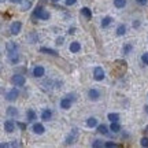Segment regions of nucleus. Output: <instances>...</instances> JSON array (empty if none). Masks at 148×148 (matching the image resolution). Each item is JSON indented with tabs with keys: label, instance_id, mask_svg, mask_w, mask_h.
Instances as JSON below:
<instances>
[{
	"label": "nucleus",
	"instance_id": "nucleus-1",
	"mask_svg": "<svg viewBox=\"0 0 148 148\" xmlns=\"http://www.w3.org/2000/svg\"><path fill=\"white\" fill-rule=\"evenodd\" d=\"M49 12L47 10H44L41 5H37L36 10L33 11V18H37V19H40V21H48L49 19Z\"/></svg>",
	"mask_w": 148,
	"mask_h": 148
},
{
	"label": "nucleus",
	"instance_id": "nucleus-2",
	"mask_svg": "<svg viewBox=\"0 0 148 148\" xmlns=\"http://www.w3.org/2000/svg\"><path fill=\"white\" fill-rule=\"evenodd\" d=\"M11 84L14 85V86H23V85L26 84V78L22 74H14L11 77Z\"/></svg>",
	"mask_w": 148,
	"mask_h": 148
},
{
	"label": "nucleus",
	"instance_id": "nucleus-3",
	"mask_svg": "<svg viewBox=\"0 0 148 148\" xmlns=\"http://www.w3.org/2000/svg\"><path fill=\"white\" fill-rule=\"evenodd\" d=\"M22 30V22L21 21H15V22H12L11 23V26H10V32L12 36H16V34H19Z\"/></svg>",
	"mask_w": 148,
	"mask_h": 148
},
{
	"label": "nucleus",
	"instance_id": "nucleus-4",
	"mask_svg": "<svg viewBox=\"0 0 148 148\" xmlns=\"http://www.w3.org/2000/svg\"><path fill=\"white\" fill-rule=\"evenodd\" d=\"M18 96H19V92H18V89L16 88H12V89H10L7 93H5V100L8 101H15L16 99H18Z\"/></svg>",
	"mask_w": 148,
	"mask_h": 148
},
{
	"label": "nucleus",
	"instance_id": "nucleus-5",
	"mask_svg": "<svg viewBox=\"0 0 148 148\" xmlns=\"http://www.w3.org/2000/svg\"><path fill=\"white\" fill-rule=\"evenodd\" d=\"M104 70L101 69L100 66H96L95 69H93V78L96 81H101V79H104Z\"/></svg>",
	"mask_w": 148,
	"mask_h": 148
},
{
	"label": "nucleus",
	"instance_id": "nucleus-6",
	"mask_svg": "<svg viewBox=\"0 0 148 148\" xmlns=\"http://www.w3.org/2000/svg\"><path fill=\"white\" fill-rule=\"evenodd\" d=\"M7 59L11 64H16L19 62V55H18V51H14V52H7Z\"/></svg>",
	"mask_w": 148,
	"mask_h": 148
},
{
	"label": "nucleus",
	"instance_id": "nucleus-7",
	"mask_svg": "<svg viewBox=\"0 0 148 148\" xmlns=\"http://www.w3.org/2000/svg\"><path fill=\"white\" fill-rule=\"evenodd\" d=\"M88 97H89V100L92 101H96V100H99L100 99V90L99 89H89L88 90Z\"/></svg>",
	"mask_w": 148,
	"mask_h": 148
},
{
	"label": "nucleus",
	"instance_id": "nucleus-8",
	"mask_svg": "<svg viewBox=\"0 0 148 148\" xmlns=\"http://www.w3.org/2000/svg\"><path fill=\"white\" fill-rule=\"evenodd\" d=\"M77 136H78V132H77V129H73V132H71L69 136L66 137V141H64V143L67 144V145H71L73 143H75V140H77Z\"/></svg>",
	"mask_w": 148,
	"mask_h": 148
},
{
	"label": "nucleus",
	"instance_id": "nucleus-9",
	"mask_svg": "<svg viewBox=\"0 0 148 148\" xmlns=\"http://www.w3.org/2000/svg\"><path fill=\"white\" fill-rule=\"evenodd\" d=\"M32 130H33V133H34V134H44V132H45V127H44V125H42V123L36 122V123L32 126Z\"/></svg>",
	"mask_w": 148,
	"mask_h": 148
},
{
	"label": "nucleus",
	"instance_id": "nucleus-10",
	"mask_svg": "<svg viewBox=\"0 0 148 148\" xmlns=\"http://www.w3.org/2000/svg\"><path fill=\"white\" fill-rule=\"evenodd\" d=\"M44 74H45V69L42 66H36L33 69V77H36V78H41L44 77Z\"/></svg>",
	"mask_w": 148,
	"mask_h": 148
},
{
	"label": "nucleus",
	"instance_id": "nucleus-11",
	"mask_svg": "<svg viewBox=\"0 0 148 148\" xmlns=\"http://www.w3.org/2000/svg\"><path fill=\"white\" fill-rule=\"evenodd\" d=\"M71 104H73V100L69 99L67 96L63 97V99L60 100V108H63V110H69L70 107H71Z\"/></svg>",
	"mask_w": 148,
	"mask_h": 148
},
{
	"label": "nucleus",
	"instance_id": "nucleus-12",
	"mask_svg": "<svg viewBox=\"0 0 148 148\" xmlns=\"http://www.w3.org/2000/svg\"><path fill=\"white\" fill-rule=\"evenodd\" d=\"M4 129L7 133H12L14 130H15V123H14V121H11V119H7V121L4 122Z\"/></svg>",
	"mask_w": 148,
	"mask_h": 148
},
{
	"label": "nucleus",
	"instance_id": "nucleus-13",
	"mask_svg": "<svg viewBox=\"0 0 148 148\" xmlns=\"http://www.w3.org/2000/svg\"><path fill=\"white\" fill-rule=\"evenodd\" d=\"M40 52L45 53V55H51V56H58V51H56V49H52V48L41 47L40 48Z\"/></svg>",
	"mask_w": 148,
	"mask_h": 148
},
{
	"label": "nucleus",
	"instance_id": "nucleus-14",
	"mask_svg": "<svg viewBox=\"0 0 148 148\" xmlns=\"http://www.w3.org/2000/svg\"><path fill=\"white\" fill-rule=\"evenodd\" d=\"M51 118H52V111L49 108H44L41 111V119L42 121H51Z\"/></svg>",
	"mask_w": 148,
	"mask_h": 148
},
{
	"label": "nucleus",
	"instance_id": "nucleus-15",
	"mask_svg": "<svg viewBox=\"0 0 148 148\" xmlns=\"http://www.w3.org/2000/svg\"><path fill=\"white\" fill-rule=\"evenodd\" d=\"M81 14H82V16H84L86 21H90V19H92V10L88 8V7H82V8H81Z\"/></svg>",
	"mask_w": 148,
	"mask_h": 148
},
{
	"label": "nucleus",
	"instance_id": "nucleus-16",
	"mask_svg": "<svg viewBox=\"0 0 148 148\" xmlns=\"http://www.w3.org/2000/svg\"><path fill=\"white\" fill-rule=\"evenodd\" d=\"M69 49H70V52H73V53L79 52V51H81V44H79L78 41H73L69 45Z\"/></svg>",
	"mask_w": 148,
	"mask_h": 148
},
{
	"label": "nucleus",
	"instance_id": "nucleus-17",
	"mask_svg": "<svg viewBox=\"0 0 148 148\" xmlns=\"http://www.w3.org/2000/svg\"><path fill=\"white\" fill-rule=\"evenodd\" d=\"M5 114H7V116H10V118H15V116H18V108H15V107H7V111H5Z\"/></svg>",
	"mask_w": 148,
	"mask_h": 148
},
{
	"label": "nucleus",
	"instance_id": "nucleus-18",
	"mask_svg": "<svg viewBox=\"0 0 148 148\" xmlns=\"http://www.w3.org/2000/svg\"><path fill=\"white\" fill-rule=\"evenodd\" d=\"M5 49L7 52H14V51H18V44L14 41H8L5 44Z\"/></svg>",
	"mask_w": 148,
	"mask_h": 148
},
{
	"label": "nucleus",
	"instance_id": "nucleus-19",
	"mask_svg": "<svg viewBox=\"0 0 148 148\" xmlns=\"http://www.w3.org/2000/svg\"><path fill=\"white\" fill-rule=\"evenodd\" d=\"M97 119H96L95 116H89L88 119H86V126L88 127H97Z\"/></svg>",
	"mask_w": 148,
	"mask_h": 148
},
{
	"label": "nucleus",
	"instance_id": "nucleus-20",
	"mask_svg": "<svg viewBox=\"0 0 148 148\" xmlns=\"http://www.w3.org/2000/svg\"><path fill=\"white\" fill-rule=\"evenodd\" d=\"M26 118L29 122H34L37 119V114L33 110H27L26 111Z\"/></svg>",
	"mask_w": 148,
	"mask_h": 148
},
{
	"label": "nucleus",
	"instance_id": "nucleus-21",
	"mask_svg": "<svg viewBox=\"0 0 148 148\" xmlns=\"http://www.w3.org/2000/svg\"><path fill=\"white\" fill-rule=\"evenodd\" d=\"M110 129H111V132H114V133H119V132H121V125H119L118 122H111Z\"/></svg>",
	"mask_w": 148,
	"mask_h": 148
},
{
	"label": "nucleus",
	"instance_id": "nucleus-22",
	"mask_svg": "<svg viewBox=\"0 0 148 148\" xmlns=\"http://www.w3.org/2000/svg\"><path fill=\"white\" fill-rule=\"evenodd\" d=\"M111 22H112V18H111V16H104V18L101 19V27H108L111 25Z\"/></svg>",
	"mask_w": 148,
	"mask_h": 148
},
{
	"label": "nucleus",
	"instance_id": "nucleus-23",
	"mask_svg": "<svg viewBox=\"0 0 148 148\" xmlns=\"http://www.w3.org/2000/svg\"><path fill=\"white\" fill-rule=\"evenodd\" d=\"M97 132L100 134H108V127L104 123H100V125H97Z\"/></svg>",
	"mask_w": 148,
	"mask_h": 148
},
{
	"label": "nucleus",
	"instance_id": "nucleus-24",
	"mask_svg": "<svg viewBox=\"0 0 148 148\" xmlns=\"http://www.w3.org/2000/svg\"><path fill=\"white\" fill-rule=\"evenodd\" d=\"M115 33H116V36H123L126 33V26L125 25H119V26L116 27Z\"/></svg>",
	"mask_w": 148,
	"mask_h": 148
},
{
	"label": "nucleus",
	"instance_id": "nucleus-25",
	"mask_svg": "<svg viewBox=\"0 0 148 148\" xmlns=\"http://www.w3.org/2000/svg\"><path fill=\"white\" fill-rule=\"evenodd\" d=\"M107 119H110L111 122H118V119H119V114H116V112H110V114L107 115Z\"/></svg>",
	"mask_w": 148,
	"mask_h": 148
},
{
	"label": "nucleus",
	"instance_id": "nucleus-26",
	"mask_svg": "<svg viewBox=\"0 0 148 148\" xmlns=\"http://www.w3.org/2000/svg\"><path fill=\"white\" fill-rule=\"evenodd\" d=\"M114 5L116 8H123L126 5V0H114Z\"/></svg>",
	"mask_w": 148,
	"mask_h": 148
},
{
	"label": "nucleus",
	"instance_id": "nucleus-27",
	"mask_svg": "<svg viewBox=\"0 0 148 148\" xmlns=\"http://www.w3.org/2000/svg\"><path fill=\"white\" fill-rule=\"evenodd\" d=\"M132 44H125L123 45V48H122V53L123 55H127V53H130V51H132Z\"/></svg>",
	"mask_w": 148,
	"mask_h": 148
},
{
	"label": "nucleus",
	"instance_id": "nucleus-28",
	"mask_svg": "<svg viewBox=\"0 0 148 148\" xmlns=\"http://www.w3.org/2000/svg\"><path fill=\"white\" fill-rule=\"evenodd\" d=\"M92 147H93V148H100V147H104V143H103L101 140H99V138H96L95 141L92 143Z\"/></svg>",
	"mask_w": 148,
	"mask_h": 148
},
{
	"label": "nucleus",
	"instance_id": "nucleus-29",
	"mask_svg": "<svg viewBox=\"0 0 148 148\" xmlns=\"http://www.w3.org/2000/svg\"><path fill=\"white\" fill-rule=\"evenodd\" d=\"M104 147L106 148H116V147H119V144L112 143V141H106V143H104Z\"/></svg>",
	"mask_w": 148,
	"mask_h": 148
},
{
	"label": "nucleus",
	"instance_id": "nucleus-30",
	"mask_svg": "<svg viewBox=\"0 0 148 148\" xmlns=\"http://www.w3.org/2000/svg\"><path fill=\"white\" fill-rule=\"evenodd\" d=\"M140 144H141V147H145L148 148V137H143L140 140Z\"/></svg>",
	"mask_w": 148,
	"mask_h": 148
},
{
	"label": "nucleus",
	"instance_id": "nucleus-31",
	"mask_svg": "<svg viewBox=\"0 0 148 148\" xmlns=\"http://www.w3.org/2000/svg\"><path fill=\"white\" fill-rule=\"evenodd\" d=\"M141 60H143L144 64H148V52H145V53L141 55Z\"/></svg>",
	"mask_w": 148,
	"mask_h": 148
},
{
	"label": "nucleus",
	"instance_id": "nucleus-32",
	"mask_svg": "<svg viewBox=\"0 0 148 148\" xmlns=\"http://www.w3.org/2000/svg\"><path fill=\"white\" fill-rule=\"evenodd\" d=\"M16 126L21 130H26V123H23V122H16Z\"/></svg>",
	"mask_w": 148,
	"mask_h": 148
},
{
	"label": "nucleus",
	"instance_id": "nucleus-33",
	"mask_svg": "<svg viewBox=\"0 0 148 148\" xmlns=\"http://www.w3.org/2000/svg\"><path fill=\"white\" fill-rule=\"evenodd\" d=\"M63 41H64L63 37H58V38H56V45H62V44H63Z\"/></svg>",
	"mask_w": 148,
	"mask_h": 148
},
{
	"label": "nucleus",
	"instance_id": "nucleus-34",
	"mask_svg": "<svg viewBox=\"0 0 148 148\" xmlns=\"http://www.w3.org/2000/svg\"><path fill=\"white\" fill-rule=\"evenodd\" d=\"M136 3H137L138 5H145L148 3V0H136Z\"/></svg>",
	"mask_w": 148,
	"mask_h": 148
},
{
	"label": "nucleus",
	"instance_id": "nucleus-35",
	"mask_svg": "<svg viewBox=\"0 0 148 148\" xmlns=\"http://www.w3.org/2000/svg\"><path fill=\"white\" fill-rule=\"evenodd\" d=\"M30 5H32V3L27 0V1H25V5H23V8H22V10H27V8H30Z\"/></svg>",
	"mask_w": 148,
	"mask_h": 148
},
{
	"label": "nucleus",
	"instance_id": "nucleus-36",
	"mask_svg": "<svg viewBox=\"0 0 148 148\" xmlns=\"http://www.w3.org/2000/svg\"><path fill=\"white\" fill-rule=\"evenodd\" d=\"M64 3H66V5H73L77 3V0H66Z\"/></svg>",
	"mask_w": 148,
	"mask_h": 148
},
{
	"label": "nucleus",
	"instance_id": "nucleus-37",
	"mask_svg": "<svg viewBox=\"0 0 148 148\" xmlns=\"http://www.w3.org/2000/svg\"><path fill=\"white\" fill-rule=\"evenodd\" d=\"M138 26H140V21H137V19H136V21H133V27H134V29H137Z\"/></svg>",
	"mask_w": 148,
	"mask_h": 148
},
{
	"label": "nucleus",
	"instance_id": "nucleus-38",
	"mask_svg": "<svg viewBox=\"0 0 148 148\" xmlns=\"http://www.w3.org/2000/svg\"><path fill=\"white\" fill-rule=\"evenodd\" d=\"M67 97H69V99H71L73 101L77 100V97H75V95H71V93H69V95H67Z\"/></svg>",
	"mask_w": 148,
	"mask_h": 148
},
{
	"label": "nucleus",
	"instance_id": "nucleus-39",
	"mask_svg": "<svg viewBox=\"0 0 148 148\" xmlns=\"http://www.w3.org/2000/svg\"><path fill=\"white\" fill-rule=\"evenodd\" d=\"M67 33H69V34H74V33H75V27H70Z\"/></svg>",
	"mask_w": 148,
	"mask_h": 148
},
{
	"label": "nucleus",
	"instance_id": "nucleus-40",
	"mask_svg": "<svg viewBox=\"0 0 148 148\" xmlns=\"http://www.w3.org/2000/svg\"><path fill=\"white\" fill-rule=\"evenodd\" d=\"M8 1H11V3H15V4H19V3H22L23 0H8Z\"/></svg>",
	"mask_w": 148,
	"mask_h": 148
},
{
	"label": "nucleus",
	"instance_id": "nucleus-41",
	"mask_svg": "<svg viewBox=\"0 0 148 148\" xmlns=\"http://www.w3.org/2000/svg\"><path fill=\"white\" fill-rule=\"evenodd\" d=\"M11 145H12V147H19L21 144H19V143H16V141H14V143H11Z\"/></svg>",
	"mask_w": 148,
	"mask_h": 148
},
{
	"label": "nucleus",
	"instance_id": "nucleus-42",
	"mask_svg": "<svg viewBox=\"0 0 148 148\" xmlns=\"http://www.w3.org/2000/svg\"><path fill=\"white\" fill-rule=\"evenodd\" d=\"M11 144H5V143H3L1 144V148H5V147H10Z\"/></svg>",
	"mask_w": 148,
	"mask_h": 148
},
{
	"label": "nucleus",
	"instance_id": "nucleus-43",
	"mask_svg": "<svg viewBox=\"0 0 148 148\" xmlns=\"http://www.w3.org/2000/svg\"><path fill=\"white\" fill-rule=\"evenodd\" d=\"M144 111H145V112L148 114V104H147V106H144Z\"/></svg>",
	"mask_w": 148,
	"mask_h": 148
},
{
	"label": "nucleus",
	"instance_id": "nucleus-44",
	"mask_svg": "<svg viewBox=\"0 0 148 148\" xmlns=\"http://www.w3.org/2000/svg\"><path fill=\"white\" fill-rule=\"evenodd\" d=\"M51 1H52V3H58L59 0H51Z\"/></svg>",
	"mask_w": 148,
	"mask_h": 148
},
{
	"label": "nucleus",
	"instance_id": "nucleus-45",
	"mask_svg": "<svg viewBox=\"0 0 148 148\" xmlns=\"http://www.w3.org/2000/svg\"><path fill=\"white\" fill-rule=\"evenodd\" d=\"M144 132H147V133H148V125L145 126V130H144Z\"/></svg>",
	"mask_w": 148,
	"mask_h": 148
}]
</instances>
